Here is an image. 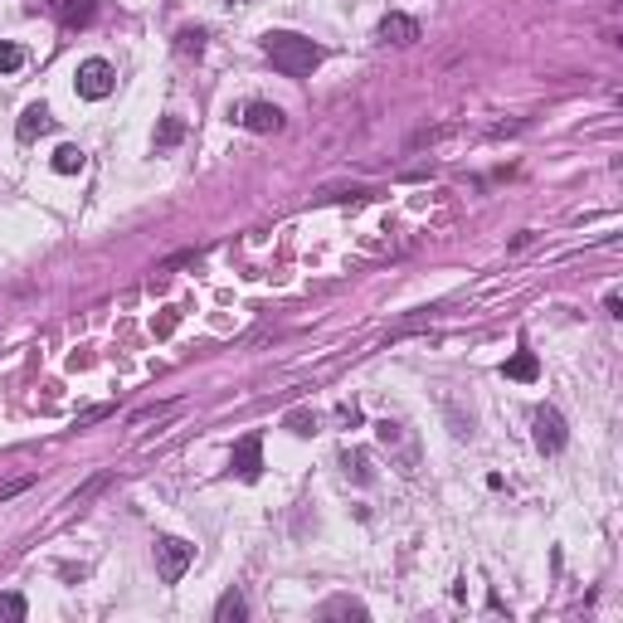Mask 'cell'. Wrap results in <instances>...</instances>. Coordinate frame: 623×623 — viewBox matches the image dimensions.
<instances>
[{"mask_svg": "<svg viewBox=\"0 0 623 623\" xmlns=\"http://www.w3.org/2000/svg\"><path fill=\"white\" fill-rule=\"evenodd\" d=\"M263 54H268L288 78L312 74V69L322 64V49H317L307 35H293V30H268V35H263Z\"/></svg>", "mask_w": 623, "mask_h": 623, "instance_id": "6da1fadb", "label": "cell"}, {"mask_svg": "<svg viewBox=\"0 0 623 623\" xmlns=\"http://www.w3.org/2000/svg\"><path fill=\"white\" fill-rule=\"evenodd\" d=\"M190 560H195L190 541H181V536H161L156 541V575H161V585H176L185 570H190Z\"/></svg>", "mask_w": 623, "mask_h": 623, "instance_id": "7a4b0ae2", "label": "cell"}, {"mask_svg": "<svg viewBox=\"0 0 623 623\" xmlns=\"http://www.w3.org/2000/svg\"><path fill=\"white\" fill-rule=\"evenodd\" d=\"M78 98H88V103H98V98H108L112 88H117V69H112L108 59H83L78 64Z\"/></svg>", "mask_w": 623, "mask_h": 623, "instance_id": "3957f363", "label": "cell"}, {"mask_svg": "<svg viewBox=\"0 0 623 623\" xmlns=\"http://www.w3.org/2000/svg\"><path fill=\"white\" fill-rule=\"evenodd\" d=\"M375 434H380V443H385L390 453H400V473H414V468H419V443H414V434H409L404 424H395V419H380V424H375Z\"/></svg>", "mask_w": 623, "mask_h": 623, "instance_id": "277c9868", "label": "cell"}, {"mask_svg": "<svg viewBox=\"0 0 623 623\" xmlns=\"http://www.w3.org/2000/svg\"><path fill=\"white\" fill-rule=\"evenodd\" d=\"M536 448L541 453H560L565 443H570V429H565V419H560V409H550V404H541L536 409Z\"/></svg>", "mask_w": 623, "mask_h": 623, "instance_id": "5b68a950", "label": "cell"}, {"mask_svg": "<svg viewBox=\"0 0 623 623\" xmlns=\"http://www.w3.org/2000/svg\"><path fill=\"white\" fill-rule=\"evenodd\" d=\"M229 468L244 477V482H258V473H263V439H258V434H244V439L234 443Z\"/></svg>", "mask_w": 623, "mask_h": 623, "instance_id": "8992f818", "label": "cell"}, {"mask_svg": "<svg viewBox=\"0 0 623 623\" xmlns=\"http://www.w3.org/2000/svg\"><path fill=\"white\" fill-rule=\"evenodd\" d=\"M49 15H54L64 30H83V25L98 15V0H49Z\"/></svg>", "mask_w": 623, "mask_h": 623, "instance_id": "52a82bcc", "label": "cell"}, {"mask_svg": "<svg viewBox=\"0 0 623 623\" xmlns=\"http://www.w3.org/2000/svg\"><path fill=\"white\" fill-rule=\"evenodd\" d=\"M239 127H249V132H283V108H273V103H249V108L239 112Z\"/></svg>", "mask_w": 623, "mask_h": 623, "instance_id": "ba28073f", "label": "cell"}, {"mask_svg": "<svg viewBox=\"0 0 623 623\" xmlns=\"http://www.w3.org/2000/svg\"><path fill=\"white\" fill-rule=\"evenodd\" d=\"M380 44H414L419 39V20H409V15H385L380 20V30H375Z\"/></svg>", "mask_w": 623, "mask_h": 623, "instance_id": "9c48e42d", "label": "cell"}, {"mask_svg": "<svg viewBox=\"0 0 623 623\" xmlns=\"http://www.w3.org/2000/svg\"><path fill=\"white\" fill-rule=\"evenodd\" d=\"M44 132H54V112L44 108V103H30V108L20 112V142H35Z\"/></svg>", "mask_w": 623, "mask_h": 623, "instance_id": "30bf717a", "label": "cell"}, {"mask_svg": "<svg viewBox=\"0 0 623 623\" xmlns=\"http://www.w3.org/2000/svg\"><path fill=\"white\" fill-rule=\"evenodd\" d=\"M502 375H507V380H536V375H541V361H536V351H516L512 361L502 366Z\"/></svg>", "mask_w": 623, "mask_h": 623, "instance_id": "8fae6325", "label": "cell"}, {"mask_svg": "<svg viewBox=\"0 0 623 623\" xmlns=\"http://www.w3.org/2000/svg\"><path fill=\"white\" fill-rule=\"evenodd\" d=\"M239 619H249V604H244V594H224L220 604H215V623H239Z\"/></svg>", "mask_w": 623, "mask_h": 623, "instance_id": "7c38bea8", "label": "cell"}, {"mask_svg": "<svg viewBox=\"0 0 623 623\" xmlns=\"http://www.w3.org/2000/svg\"><path fill=\"white\" fill-rule=\"evenodd\" d=\"M341 468L356 477V482H370V477H375V473H370V458L361 453V448H346V453H341Z\"/></svg>", "mask_w": 623, "mask_h": 623, "instance_id": "4fadbf2b", "label": "cell"}, {"mask_svg": "<svg viewBox=\"0 0 623 623\" xmlns=\"http://www.w3.org/2000/svg\"><path fill=\"white\" fill-rule=\"evenodd\" d=\"M322 619H366V604H356V599H331L327 609H322Z\"/></svg>", "mask_w": 623, "mask_h": 623, "instance_id": "5bb4252c", "label": "cell"}, {"mask_svg": "<svg viewBox=\"0 0 623 623\" xmlns=\"http://www.w3.org/2000/svg\"><path fill=\"white\" fill-rule=\"evenodd\" d=\"M20 69H25V49L0 39V74H20Z\"/></svg>", "mask_w": 623, "mask_h": 623, "instance_id": "9a60e30c", "label": "cell"}, {"mask_svg": "<svg viewBox=\"0 0 623 623\" xmlns=\"http://www.w3.org/2000/svg\"><path fill=\"white\" fill-rule=\"evenodd\" d=\"M54 171H59V176H74V171H83V151H78V147H59V151H54Z\"/></svg>", "mask_w": 623, "mask_h": 623, "instance_id": "2e32d148", "label": "cell"}, {"mask_svg": "<svg viewBox=\"0 0 623 623\" xmlns=\"http://www.w3.org/2000/svg\"><path fill=\"white\" fill-rule=\"evenodd\" d=\"M181 137H185V122H181V117H166V122H161V132H156V151L176 147Z\"/></svg>", "mask_w": 623, "mask_h": 623, "instance_id": "e0dca14e", "label": "cell"}, {"mask_svg": "<svg viewBox=\"0 0 623 623\" xmlns=\"http://www.w3.org/2000/svg\"><path fill=\"white\" fill-rule=\"evenodd\" d=\"M25 614H30V604H25L20 594H0V619H5V623H20Z\"/></svg>", "mask_w": 623, "mask_h": 623, "instance_id": "ac0fdd59", "label": "cell"}, {"mask_svg": "<svg viewBox=\"0 0 623 623\" xmlns=\"http://www.w3.org/2000/svg\"><path fill=\"white\" fill-rule=\"evenodd\" d=\"M176 49H181V54H200V49H205V30H181V35H176Z\"/></svg>", "mask_w": 623, "mask_h": 623, "instance_id": "d6986e66", "label": "cell"}, {"mask_svg": "<svg viewBox=\"0 0 623 623\" xmlns=\"http://www.w3.org/2000/svg\"><path fill=\"white\" fill-rule=\"evenodd\" d=\"M288 429H293V434H312V429H317V419H312L307 409H297V414H288Z\"/></svg>", "mask_w": 623, "mask_h": 623, "instance_id": "ffe728a7", "label": "cell"}, {"mask_svg": "<svg viewBox=\"0 0 623 623\" xmlns=\"http://www.w3.org/2000/svg\"><path fill=\"white\" fill-rule=\"evenodd\" d=\"M604 307H609V317H623V297L619 293H609V302H604Z\"/></svg>", "mask_w": 623, "mask_h": 623, "instance_id": "44dd1931", "label": "cell"}, {"mask_svg": "<svg viewBox=\"0 0 623 623\" xmlns=\"http://www.w3.org/2000/svg\"><path fill=\"white\" fill-rule=\"evenodd\" d=\"M224 5H244V0H224Z\"/></svg>", "mask_w": 623, "mask_h": 623, "instance_id": "7402d4cb", "label": "cell"}]
</instances>
